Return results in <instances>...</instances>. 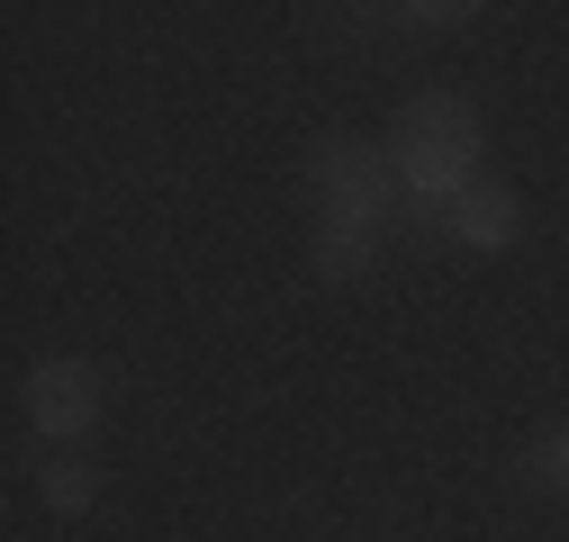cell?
<instances>
[{
  "instance_id": "52a82bcc",
  "label": "cell",
  "mask_w": 569,
  "mask_h": 542,
  "mask_svg": "<svg viewBox=\"0 0 569 542\" xmlns=\"http://www.w3.org/2000/svg\"><path fill=\"white\" fill-rule=\"evenodd\" d=\"M525 480H533V489H569V425L533 434V452H525Z\"/></svg>"
},
{
  "instance_id": "6da1fadb",
  "label": "cell",
  "mask_w": 569,
  "mask_h": 542,
  "mask_svg": "<svg viewBox=\"0 0 569 542\" xmlns=\"http://www.w3.org/2000/svg\"><path fill=\"white\" fill-rule=\"evenodd\" d=\"M389 154H398V172H407L416 218H443V199L479 181V109H470L461 91H416V100L398 109Z\"/></svg>"
},
{
  "instance_id": "7a4b0ae2",
  "label": "cell",
  "mask_w": 569,
  "mask_h": 542,
  "mask_svg": "<svg viewBox=\"0 0 569 542\" xmlns=\"http://www.w3.org/2000/svg\"><path fill=\"white\" fill-rule=\"evenodd\" d=\"M308 181L326 190V218H352V227H398V218H416L398 154H389V145H362V136H326V145L308 154Z\"/></svg>"
},
{
  "instance_id": "5b68a950",
  "label": "cell",
  "mask_w": 569,
  "mask_h": 542,
  "mask_svg": "<svg viewBox=\"0 0 569 542\" xmlns=\"http://www.w3.org/2000/svg\"><path fill=\"white\" fill-rule=\"evenodd\" d=\"M371 253H380V227H352V218L317 227V271H326V281H362Z\"/></svg>"
},
{
  "instance_id": "8992f818",
  "label": "cell",
  "mask_w": 569,
  "mask_h": 542,
  "mask_svg": "<svg viewBox=\"0 0 569 542\" xmlns=\"http://www.w3.org/2000/svg\"><path fill=\"white\" fill-rule=\"evenodd\" d=\"M37 489H46V506H54V515H82V506L100 498V470H91V461H63V452H54Z\"/></svg>"
},
{
  "instance_id": "277c9868",
  "label": "cell",
  "mask_w": 569,
  "mask_h": 542,
  "mask_svg": "<svg viewBox=\"0 0 569 542\" xmlns=\"http://www.w3.org/2000/svg\"><path fill=\"white\" fill-rule=\"evenodd\" d=\"M435 227H443L452 244H470V253H507V244L525 235V199H516L507 181H488V172H479L470 190L443 199V218H435Z\"/></svg>"
},
{
  "instance_id": "3957f363",
  "label": "cell",
  "mask_w": 569,
  "mask_h": 542,
  "mask_svg": "<svg viewBox=\"0 0 569 542\" xmlns=\"http://www.w3.org/2000/svg\"><path fill=\"white\" fill-rule=\"evenodd\" d=\"M28 425L46 443H82L100 425V362H73V353H54L28 371Z\"/></svg>"
}]
</instances>
